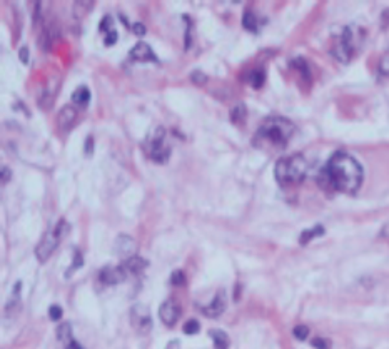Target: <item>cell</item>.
<instances>
[{
	"instance_id": "obj_33",
	"label": "cell",
	"mask_w": 389,
	"mask_h": 349,
	"mask_svg": "<svg viewBox=\"0 0 389 349\" xmlns=\"http://www.w3.org/2000/svg\"><path fill=\"white\" fill-rule=\"evenodd\" d=\"M117 39H119V34H117V30H110V32L105 35V45H107V47H112V45L117 42Z\"/></svg>"
},
{
	"instance_id": "obj_5",
	"label": "cell",
	"mask_w": 389,
	"mask_h": 349,
	"mask_svg": "<svg viewBox=\"0 0 389 349\" xmlns=\"http://www.w3.org/2000/svg\"><path fill=\"white\" fill-rule=\"evenodd\" d=\"M147 152L149 157L157 164H166L171 157V149L166 146V131L157 127L154 136L147 141Z\"/></svg>"
},
{
	"instance_id": "obj_27",
	"label": "cell",
	"mask_w": 389,
	"mask_h": 349,
	"mask_svg": "<svg viewBox=\"0 0 389 349\" xmlns=\"http://www.w3.org/2000/svg\"><path fill=\"white\" fill-rule=\"evenodd\" d=\"M199 329H201V326H199V322H197L196 319H189L186 324H184V332H186V334H189V336L197 334Z\"/></svg>"
},
{
	"instance_id": "obj_34",
	"label": "cell",
	"mask_w": 389,
	"mask_h": 349,
	"mask_svg": "<svg viewBox=\"0 0 389 349\" xmlns=\"http://www.w3.org/2000/svg\"><path fill=\"white\" fill-rule=\"evenodd\" d=\"M92 152H94V137L89 136L85 141V156H92Z\"/></svg>"
},
{
	"instance_id": "obj_38",
	"label": "cell",
	"mask_w": 389,
	"mask_h": 349,
	"mask_svg": "<svg viewBox=\"0 0 389 349\" xmlns=\"http://www.w3.org/2000/svg\"><path fill=\"white\" fill-rule=\"evenodd\" d=\"M64 349H84L75 339H72L70 342H67V344H64Z\"/></svg>"
},
{
	"instance_id": "obj_32",
	"label": "cell",
	"mask_w": 389,
	"mask_h": 349,
	"mask_svg": "<svg viewBox=\"0 0 389 349\" xmlns=\"http://www.w3.org/2000/svg\"><path fill=\"white\" fill-rule=\"evenodd\" d=\"M311 344L316 349H329L331 347V342L327 339H324V337H316V339H312Z\"/></svg>"
},
{
	"instance_id": "obj_23",
	"label": "cell",
	"mask_w": 389,
	"mask_h": 349,
	"mask_svg": "<svg viewBox=\"0 0 389 349\" xmlns=\"http://www.w3.org/2000/svg\"><path fill=\"white\" fill-rule=\"evenodd\" d=\"M82 264H84V259H82L80 251L75 249L74 251V261H72V264H70V268L67 269V273H65V278H70V276H72L75 271H79L82 268Z\"/></svg>"
},
{
	"instance_id": "obj_22",
	"label": "cell",
	"mask_w": 389,
	"mask_h": 349,
	"mask_svg": "<svg viewBox=\"0 0 389 349\" xmlns=\"http://www.w3.org/2000/svg\"><path fill=\"white\" fill-rule=\"evenodd\" d=\"M55 92H50V90H45L42 95L39 97V107L44 110L50 109V107L54 105V99H55Z\"/></svg>"
},
{
	"instance_id": "obj_8",
	"label": "cell",
	"mask_w": 389,
	"mask_h": 349,
	"mask_svg": "<svg viewBox=\"0 0 389 349\" xmlns=\"http://www.w3.org/2000/svg\"><path fill=\"white\" fill-rule=\"evenodd\" d=\"M179 316H181V307H179L177 302L172 299L162 302L161 307H159V317H161V321L169 327L176 326Z\"/></svg>"
},
{
	"instance_id": "obj_15",
	"label": "cell",
	"mask_w": 389,
	"mask_h": 349,
	"mask_svg": "<svg viewBox=\"0 0 389 349\" xmlns=\"http://www.w3.org/2000/svg\"><path fill=\"white\" fill-rule=\"evenodd\" d=\"M209 336L214 342V349H229V344H231V339H229L227 332H224L221 329H211L209 331Z\"/></svg>"
},
{
	"instance_id": "obj_30",
	"label": "cell",
	"mask_w": 389,
	"mask_h": 349,
	"mask_svg": "<svg viewBox=\"0 0 389 349\" xmlns=\"http://www.w3.org/2000/svg\"><path fill=\"white\" fill-rule=\"evenodd\" d=\"M62 314H64V312H62V307H60V306L54 304V306L49 307V317L52 321H59L60 317H62Z\"/></svg>"
},
{
	"instance_id": "obj_13",
	"label": "cell",
	"mask_w": 389,
	"mask_h": 349,
	"mask_svg": "<svg viewBox=\"0 0 389 349\" xmlns=\"http://www.w3.org/2000/svg\"><path fill=\"white\" fill-rule=\"evenodd\" d=\"M224 311H226V292L224 291H217V294L211 304L202 307L204 316L207 317H219Z\"/></svg>"
},
{
	"instance_id": "obj_12",
	"label": "cell",
	"mask_w": 389,
	"mask_h": 349,
	"mask_svg": "<svg viewBox=\"0 0 389 349\" xmlns=\"http://www.w3.org/2000/svg\"><path fill=\"white\" fill-rule=\"evenodd\" d=\"M131 59L137 60V62H159L154 50L146 42H137L134 45V49L131 50Z\"/></svg>"
},
{
	"instance_id": "obj_25",
	"label": "cell",
	"mask_w": 389,
	"mask_h": 349,
	"mask_svg": "<svg viewBox=\"0 0 389 349\" xmlns=\"http://www.w3.org/2000/svg\"><path fill=\"white\" fill-rule=\"evenodd\" d=\"M293 334H294L296 339L304 341V339H308V336H309V327L304 326V324H299L293 329Z\"/></svg>"
},
{
	"instance_id": "obj_7",
	"label": "cell",
	"mask_w": 389,
	"mask_h": 349,
	"mask_svg": "<svg viewBox=\"0 0 389 349\" xmlns=\"http://www.w3.org/2000/svg\"><path fill=\"white\" fill-rule=\"evenodd\" d=\"M131 324L134 326L141 334H147L152 327L149 307L142 306V304H136L134 307H132L131 309Z\"/></svg>"
},
{
	"instance_id": "obj_3",
	"label": "cell",
	"mask_w": 389,
	"mask_h": 349,
	"mask_svg": "<svg viewBox=\"0 0 389 349\" xmlns=\"http://www.w3.org/2000/svg\"><path fill=\"white\" fill-rule=\"evenodd\" d=\"M306 174H308V161L301 154L283 157L274 167L276 181L284 189L299 186L306 179Z\"/></svg>"
},
{
	"instance_id": "obj_26",
	"label": "cell",
	"mask_w": 389,
	"mask_h": 349,
	"mask_svg": "<svg viewBox=\"0 0 389 349\" xmlns=\"http://www.w3.org/2000/svg\"><path fill=\"white\" fill-rule=\"evenodd\" d=\"M191 82L196 85H204V84H207V75L204 74L202 70H194L191 74Z\"/></svg>"
},
{
	"instance_id": "obj_4",
	"label": "cell",
	"mask_w": 389,
	"mask_h": 349,
	"mask_svg": "<svg viewBox=\"0 0 389 349\" xmlns=\"http://www.w3.org/2000/svg\"><path fill=\"white\" fill-rule=\"evenodd\" d=\"M69 229H70V225L67 220L60 219L52 230H47V232L44 234V238L40 239V243L37 244V248H35V258H37L39 263L44 264L45 261L54 254V251L57 249L60 239H62L64 236H67Z\"/></svg>"
},
{
	"instance_id": "obj_17",
	"label": "cell",
	"mask_w": 389,
	"mask_h": 349,
	"mask_svg": "<svg viewBox=\"0 0 389 349\" xmlns=\"http://www.w3.org/2000/svg\"><path fill=\"white\" fill-rule=\"evenodd\" d=\"M264 80H266V74L263 69H252L249 70V77H247V82L249 85H252L254 89H261L264 85Z\"/></svg>"
},
{
	"instance_id": "obj_24",
	"label": "cell",
	"mask_w": 389,
	"mask_h": 349,
	"mask_svg": "<svg viewBox=\"0 0 389 349\" xmlns=\"http://www.w3.org/2000/svg\"><path fill=\"white\" fill-rule=\"evenodd\" d=\"M92 4L94 2H84V0H80V2H74V15L75 19H80L82 15H85L89 10L92 9Z\"/></svg>"
},
{
	"instance_id": "obj_19",
	"label": "cell",
	"mask_w": 389,
	"mask_h": 349,
	"mask_svg": "<svg viewBox=\"0 0 389 349\" xmlns=\"http://www.w3.org/2000/svg\"><path fill=\"white\" fill-rule=\"evenodd\" d=\"M324 234V227L322 225H316V227H312V229H306L303 234H301V238H299V243L303 244V246H306L308 243H311L312 239L314 238H317V236H322Z\"/></svg>"
},
{
	"instance_id": "obj_11",
	"label": "cell",
	"mask_w": 389,
	"mask_h": 349,
	"mask_svg": "<svg viewBox=\"0 0 389 349\" xmlns=\"http://www.w3.org/2000/svg\"><path fill=\"white\" fill-rule=\"evenodd\" d=\"M114 251L115 254H119L120 258L129 259L132 256H136V251H137V246H136V241L131 238V236H119L115 239V244H114Z\"/></svg>"
},
{
	"instance_id": "obj_37",
	"label": "cell",
	"mask_w": 389,
	"mask_h": 349,
	"mask_svg": "<svg viewBox=\"0 0 389 349\" xmlns=\"http://www.w3.org/2000/svg\"><path fill=\"white\" fill-rule=\"evenodd\" d=\"M10 177H12V172H10L9 167H2V184H7L10 181Z\"/></svg>"
},
{
	"instance_id": "obj_35",
	"label": "cell",
	"mask_w": 389,
	"mask_h": 349,
	"mask_svg": "<svg viewBox=\"0 0 389 349\" xmlns=\"http://www.w3.org/2000/svg\"><path fill=\"white\" fill-rule=\"evenodd\" d=\"M132 32H134L136 35H139V37H142V35H146V27L142 24H132Z\"/></svg>"
},
{
	"instance_id": "obj_28",
	"label": "cell",
	"mask_w": 389,
	"mask_h": 349,
	"mask_svg": "<svg viewBox=\"0 0 389 349\" xmlns=\"http://www.w3.org/2000/svg\"><path fill=\"white\" fill-rule=\"evenodd\" d=\"M99 30H100V32L104 34V35H107V34L110 32V30H112V17H110V15H105V17L100 20Z\"/></svg>"
},
{
	"instance_id": "obj_2",
	"label": "cell",
	"mask_w": 389,
	"mask_h": 349,
	"mask_svg": "<svg viewBox=\"0 0 389 349\" xmlns=\"http://www.w3.org/2000/svg\"><path fill=\"white\" fill-rule=\"evenodd\" d=\"M294 136V124L286 117H268L252 137V146L261 151L278 152L288 147Z\"/></svg>"
},
{
	"instance_id": "obj_36",
	"label": "cell",
	"mask_w": 389,
	"mask_h": 349,
	"mask_svg": "<svg viewBox=\"0 0 389 349\" xmlns=\"http://www.w3.org/2000/svg\"><path fill=\"white\" fill-rule=\"evenodd\" d=\"M19 57H20V62H22V64H29V47L20 49Z\"/></svg>"
},
{
	"instance_id": "obj_31",
	"label": "cell",
	"mask_w": 389,
	"mask_h": 349,
	"mask_svg": "<svg viewBox=\"0 0 389 349\" xmlns=\"http://www.w3.org/2000/svg\"><path fill=\"white\" fill-rule=\"evenodd\" d=\"M171 282L174 286H184L186 282V278H184V273L182 271H174L172 276H171Z\"/></svg>"
},
{
	"instance_id": "obj_1",
	"label": "cell",
	"mask_w": 389,
	"mask_h": 349,
	"mask_svg": "<svg viewBox=\"0 0 389 349\" xmlns=\"http://www.w3.org/2000/svg\"><path fill=\"white\" fill-rule=\"evenodd\" d=\"M364 171L362 166L351 154L337 151L319 176V184L326 191H336L342 194H356L362 186Z\"/></svg>"
},
{
	"instance_id": "obj_20",
	"label": "cell",
	"mask_w": 389,
	"mask_h": 349,
	"mask_svg": "<svg viewBox=\"0 0 389 349\" xmlns=\"http://www.w3.org/2000/svg\"><path fill=\"white\" fill-rule=\"evenodd\" d=\"M57 339L62 342V344H67V342H70V341L74 339L72 326H70L69 322H64V324H60L57 327Z\"/></svg>"
},
{
	"instance_id": "obj_16",
	"label": "cell",
	"mask_w": 389,
	"mask_h": 349,
	"mask_svg": "<svg viewBox=\"0 0 389 349\" xmlns=\"http://www.w3.org/2000/svg\"><path fill=\"white\" fill-rule=\"evenodd\" d=\"M245 117H247V107H245V104L239 102L237 105L232 107V110H231V122L232 124H239V126L244 124Z\"/></svg>"
},
{
	"instance_id": "obj_9",
	"label": "cell",
	"mask_w": 389,
	"mask_h": 349,
	"mask_svg": "<svg viewBox=\"0 0 389 349\" xmlns=\"http://www.w3.org/2000/svg\"><path fill=\"white\" fill-rule=\"evenodd\" d=\"M127 279V273L124 271L122 266H117V268H110L107 266L99 273V281L102 284L105 286H115V284H120Z\"/></svg>"
},
{
	"instance_id": "obj_29",
	"label": "cell",
	"mask_w": 389,
	"mask_h": 349,
	"mask_svg": "<svg viewBox=\"0 0 389 349\" xmlns=\"http://www.w3.org/2000/svg\"><path fill=\"white\" fill-rule=\"evenodd\" d=\"M379 72L382 75H387L389 77V50L382 55L381 60H379Z\"/></svg>"
},
{
	"instance_id": "obj_6",
	"label": "cell",
	"mask_w": 389,
	"mask_h": 349,
	"mask_svg": "<svg viewBox=\"0 0 389 349\" xmlns=\"http://www.w3.org/2000/svg\"><path fill=\"white\" fill-rule=\"evenodd\" d=\"M332 54L339 62H349L352 54H354V44H352V32L351 29H344L341 34V37L337 39V42L332 47Z\"/></svg>"
},
{
	"instance_id": "obj_18",
	"label": "cell",
	"mask_w": 389,
	"mask_h": 349,
	"mask_svg": "<svg viewBox=\"0 0 389 349\" xmlns=\"http://www.w3.org/2000/svg\"><path fill=\"white\" fill-rule=\"evenodd\" d=\"M72 100H74L77 105L85 107L87 104H89V100H90V92H89V89H87V87H84V85L79 87L77 90H74Z\"/></svg>"
},
{
	"instance_id": "obj_21",
	"label": "cell",
	"mask_w": 389,
	"mask_h": 349,
	"mask_svg": "<svg viewBox=\"0 0 389 349\" xmlns=\"http://www.w3.org/2000/svg\"><path fill=\"white\" fill-rule=\"evenodd\" d=\"M242 27L245 30H249V32H257L259 29V24H257V17L252 14V12H244L242 15Z\"/></svg>"
},
{
	"instance_id": "obj_39",
	"label": "cell",
	"mask_w": 389,
	"mask_h": 349,
	"mask_svg": "<svg viewBox=\"0 0 389 349\" xmlns=\"http://www.w3.org/2000/svg\"><path fill=\"white\" fill-rule=\"evenodd\" d=\"M167 349H179V341H172L167 344Z\"/></svg>"
},
{
	"instance_id": "obj_10",
	"label": "cell",
	"mask_w": 389,
	"mask_h": 349,
	"mask_svg": "<svg viewBox=\"0 0 389 349\" xmlns=\"http://www.w3.org/2000/svg\"><path fill=\"white\" fill-rule=\"evenodd\" d=\"M77 121V109L72 105H64L57 114V127L60 132H69Z\"/></svg>"
},
{
	"instance_id": "obj_14",
	"label": "cell",
	"mask_w": 389,
	"mask_h": 349,
	"mask_svg": "<svg viewBox=\"0 0 389 349\" xmlns=\"http://www.w3.org/2000/svg\"><path fill=\"white\" fill-rule=\"evenodd\" d=\"M120 266L124 268L127 276H137V274H141L142 271L147 268V261L139 258V256H132V258L125 259Z\"/></svg>"
}]
</instances>
